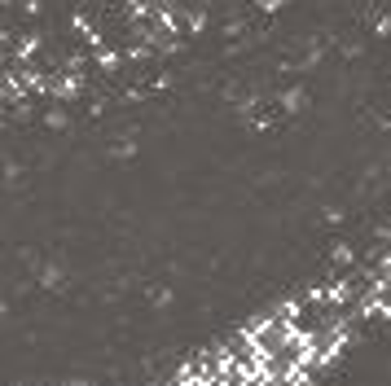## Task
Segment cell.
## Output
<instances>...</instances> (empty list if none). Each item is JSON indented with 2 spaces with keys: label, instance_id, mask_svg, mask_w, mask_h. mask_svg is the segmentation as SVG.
Masks as SVG:
<instances>
[{
  "label": "cell",
  "instance_id": "6da1fadb",
  "mask_svg": "<svg viewBox=\"0 0 391 386\" xmlns=\"http://www.w3.org/2000/svg\"><path fill=\"white\" fill-rule=\"evenodd\" d=\"M277 101H281V114L294 119V114H303L308 105H312V92H308L303 83H290V88H281V92H277Z\"/></svg>",
  "mask_w": 391,
  "mask_h": 386
},
{
  "label": "cell",
  "instance_id": "3957f363",
  "mask_svg": "<svg viewBox=\"0 0 391 386\" xmlns=\"http://www.w3.org/2000/svg\"><path fill=\"white\" fill-rule=\"evenodd\" d=\"M119 53H123V48H97V66H101V70H119V66H123Z\"/></svg>",
  "mask_w": 391,
  "mask_h": 386
},
{
  "label": "cell",
  "instance_id": "7a4b0ae2",
  "mask_svg": "<svg viewBox=\"0 0 391 386\" xmlns=\"http://www.w3.org/2000/svg\"><path fill=\"white\" fill-rule=\"evenodd\" d=\"M172 307H176V285L150 290V312H154V316H163V312H172Z\"/></svg>",
  "mask_w": 391,
  "mask_h": 386
},
{
  "label": "cell",
  "instance_id": "277c9868",
  "mask_svg": "<svg viewBox=\"0 0 391 386\" xmlns=\"http://www.w3.org/2000/svg\"><path fill=\"white\" fill-rule=\"evenodd\" d=\"M44 128H49V132H66L70 128V114L53 105V110H44Z\"/></svg>",
  "mask_w": 391,
  "mask_h": 386
}]
</instances>
